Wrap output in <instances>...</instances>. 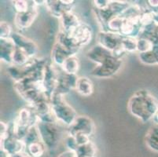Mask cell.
Here are the masks:
<instances>
[{"label": "cell", "instance_id": "4316f807", "mask_svg": "<svg viewBox=\"0 0 158 157\" xmlns=\"http://www.w3.org/2000/svg\"><path fill=\"white\" fill-rule=\"evenodd\" d=\"M121 47L123 50L127 53H134L137 51V38L134 37H122Z\"/></svg>", "mask_w": 158, "mask_h": 157}, {"label": "cell", "instance_id": "5b68a950", "mask_svg": "<svg viewBox=\"0 0 158 157\" xmlns=\"http://www.w3.org/2000/svg\"><path fill=\"white\" fill-rule=\"evenodd\" d=\"M130 2L127 1L110 0V5L103 10L94 8V12L102 31H107V24L109 21L116 17H120L126 9L129 6Z\"/></svg>", "mask_w": 158, "mask_h": 157}, {"label": "cell", "instance_id": "f1b7e54d", "mask_svg": "<svg viewBox=\"0 0 158 157\" xmlns=\"http://www.w3.org/2000/svg\"><path fill=\"white\" fill-rule=\"evenodd\" d=\"M139 58L141 62L146 64V65H157V62H156V57H155L153 50L145 52V53H141L139 54Z\"/></svg>", "mask_w": 158, "mask_h": 157}, {"label": "cell", "instance_id": "9a60e30c", "mask_svg": "<svg viewBox=\"0 0 158 157\" xmlns=\"http://www.w3.org/2000/svg\"><path fill=\"white\" fill-rule=\"evenodd\" d=\"M71 35L79 47H83L89 44L92 39L93 30L90 25L81 21Z\"/></svg>", "mask_w": 158, "mask_h": 157}, {"label": "cell", "instance_id": "5bb4252c", "mask_svg": "<svg viewBox=\"0 0 158 157\" xmlns=\"http://www.w3.org/2000/svg\"><path fill=\"white\" fill-rule=\"evenodd\" d=\"M1 142V149L3 150L8 155L18 153L25 151V144L24 141L21 140L10 133L5 138L0 140Z\"/></svg>", "mask_w": 158, "mask_h": 157}, {"label": "cell", "instance_id": "3957f363", "mask_svg": "<svg viewBox=\"0 0 158 157\" xmlns=\"http://www.w3.org/2000/svg\"><path fill=\"white\" fill-rule=\"evenodd\" d=\"M52 112L57 123H63L67 126H71L77 119V112L64 98V96L54 93L51 99Z\"/></svg>", "mask_w": 158, "mask_h": 157}, {"label": "cell", "instance_id": "836d02e7", "mask_svg": "<svg viewBox=\"0 0 158 157\" xmlns=\"http://www.w3.org/2000/svg\"><path fill=\"white\" fill-rule=\"evenodd\" d=\"M64 145L67 148V150L72 151V152H76L77 148H78V145H77L76 139H75L74 136L71 134H69L64 138Z\"/></svg>", "mask_w": 158, "mask_h": 157}, {"label": "cell", "instance_id": "f35d334b", "mask_svg": "<svg viewBox=\"0 0 158 157\" xmlns=\"http://www.w3.org/2000/svg\"><path fill=\"white\" fill-rule=\"evenodd\" d=\"M57 157H76V153L74 152H72V151L67 150L60 154Z\"/></svg>", "mask_w": 158, "mask_h": 157}, {"label": "cell", "instance_id": "ba28073f", "mask_svg": "<svg viewBox=\"0 0 158 157\" xmlns=\"http://www.w3.org/2000/svg\"><path fill=\"white\" fill-rule=\"evenodd\" d=\"M96 126L91 118L87 116H78L73 124L69 126V134L75 136L77 134H84L91 137L94 134Z\"/></svg>", "mask_w": 158, "mask_h": 157}, {"label": "cell", "instance_id": "7bdbcfd3", "mask_svg": "<svg viewBox=\"0 0 158 157\" xmlns=\"http://www.w3.org/2000/svg\"><path fill=\"white\" fill-rule=\"evenodd\" d=\"M153 121H154V123H155V124L158 125V112H156V115H155V116H154V117H153Z\"/></svg>", "mask_w": 158, "mask_h": 157}, {"label": "cell", "instance_id": "83f0119b", "mask_svg": "<svg viewBox=\"0 0 158 157\" xmlns=\"http://www.w3.org/2000/svg\"><path fill=\"white\" fill-rule=\"evenodd\" d=\"M123 21H124L123 18H122L120 16V17H116L114 18H113L111 21H110L109 23H108L107 31H110V32L120 34Z\"/></svg>", "mask_w": 158, "mask_h": 157}, {"label": "cell", "instance_id": "30bf717a", "mask_svg": "<svg viewBox=\"0 0 158 157\" xmlns=\"http://www.w3.org/2000/svg\"><path fill=\"white\" fill-rule=\"evenodd\" d=\"M11 39L14 42L16 47L21 49V50L27 54L30 58H34L39 51L38 46L33 40L30 39L28 37L24 36L22 34L18 32H14L11 35Z\"/></svg>", "mask_w": 158, "mask_h": 157}, {"label": "cell", "instance_id": "1f68e13d", "mask_svg": "<svg viewBox=\"0 0 158 157\" xmlns=\"http://www.w3.org/2000/svg\"><path fill=\"white\" fill-rule=\"evenodd\" d=\"M41 141L40 136V133L38 131V129L36 127V125L34 126H31L30 128L29 131H28V134L25 137V138L24 139V142L25 144V146L28 144L33 143V142H40Z\"/></svg>", "mask_w": 158, "mask_h": 157}, {"label": "cell", "instance_id": "7c38bea8", "mask_svg": "<svg viewBox=\"0 0 158 157\" xmlns=\"http://www.w3.org/2000/svg\"><path fill=\"white\" fill-rule=\"evenodd\" d=\"M122 35L110 31H100L98 34V44L111 52L116 51L121 47Z\"/></svg>", "mask_w": 158, "mask_h": 157}, {"label": "cell", "instance_id": "cb8c5ba5", "mask_svg": "<svg viewBox=\"0 0 158 157\" xmlns=\"http://www.w3.org/2000/svg\"><path fill=\"white\" fill-rule=\"evenodd\" d=\"M47 148L41 141L28 144L25 147V152L30 157H42L45 154Z\"/></svg>", "mask_w": 158, "mask_h": 157}, {"label": "cell", "instance_id": "d590c367", "mask_svg": "<svg viewBox=\"0 0 158 157\" xmlns=\"http://www.w3.org/2000/svg\"><path fill=\"white\" fill-rule=\"evenodd\" d=\"M74 138L76 139L77 145H78V147L86 145L90 142V137L87 136L84 134H77L75 135Z\"/></svg>", "mask_w": 158, "mask_h": 157}, {"label": "cell", "instance_id": "60d3db41", "mask_svg": "<svg viewBox=\"0 0 158 157\" xmlns=\"http://www.w3.org/2000/svg\"><path fill=\"white\" fill-rule=\"evenodd\" d=\"M153 52L154 53L155 57H156V62H157V65H158V43H155L153 44Z\"/></svg>", "mask_w": 158, "mask_h": 157}, {"label": "cell", "instance_id": "8fae6325", "mask_svg": "<svg viewBox=\"0 0 158 157\" xmlns=\"http://www.w3.org/2000/svg\"><path fill=\"white\" fill-rule=\"evenodd\" d=\"M74 4L71 0H46L45 6L51 16L60 20L64 14L71 12Z\"/></svg>", "mask_w": 158, "mask_h": 157}, {"label": "cell", "instance_id": "2e32d148", "mask_svg": "<svg viewBox=\"0 0 158 157\" xmlns=\"http://www.w3.org/2000/svg\"><path fill=\"white\" fill-rule=\"evenodd\" d=\"M14 121L22 126L31 127L37 124L39 117L34 109L30 106H28L20 109Z\"/></svg>", "mask_w": 158, "mask_h": 157}, {"label": "cell", "instance_id": "ffe728a7", "mask_svg": "<svg viewBox=\"0 0 158 157\" xmlns=\"http://www.w3.org/2000/svg\"><path fill=\"white\" fill-rule=\"evenodd\" d=\"M56 42L60 43L61 46H63L64 48H66L67 50H69L70 52H72L75 55H77L79 50L81 48L76 43V41L73 38L71 34L64 32V31H61V30H60L59 32L57 33Z\"/></svg>", "mask_w": 158, "mask_h": 157}, {"label": "cell", "instance_id": "e575fe53", "mask_svg": "<svg viewBox=\"0 0 158 157\" xmlns=\"http://www.w3.org/2000/svg\"><path fill=\"white\" fill-rule=\"evenodd\" d=\"M10 133V125L4 121H1L0 122V140H2L6 136H8Z\"/></svg>", "mask_w": 158, "mask_h": 157}, {"label": "cell", "instance_id": "74e56055", "mask_svg": "<svg viewBox=\"0 0 158 157\" xmlns=\"http://www.w3.org/2000/svg\"><path fill=\"white\" fill-rule=\"evenodd\" d=\"M146 4L153 10H156L158 9V0H148Z\"/></svg>", "mask_w": 158, "mask_h": 157}, {"label": "cell", "instance_id": "ab89813d", "mask_svg": "<svg viewBox=\"0 0 158 157\" xmlns=\"http://www.w3.org/2000/svg\"><path fill=\"white\" fill-rule=\"evenodd\" d=\"M9 157H30V156L29 155L25 152V151H24V152H18V153L13 154V155H9Z\"/></svg>", "mask_w": 158, "mask_h": 157}, {"label": "cell", "instance_id": "603a6c76", "mask_svg": "<svg viewBox=\"0 0 158 157\" xmlns=\"http://www.w3.org/2000/svg\"><path fill=\"white\" fill-rule=\"evenodd\" d=\"M61 70L65 73L77 75L80 69V61L77 55L72 56L66 59L61 67Z\"/></svg>", "mask_w": 158, "mask_h": 157}, {"label": "cell", "instance_id": "d6986e66", "mask_svg": "<svg viewBox=\"0 0 158 157\" xmlns=\"http://www.w3.org/2000/svg\"><path fill=\"white\" fill-rule=\"evenodd\" d=\"M60 21H61V31L69 34H72V32L77 28V26L81 23L78 16L72 11L64 14L60 19Z\"/></svg>", "mask_w": 158, "mask_h": 157}, {"label": "cell", "instance_id": "9c48e42d", "mask_svg": "<svg viewBox=\"0 0 158 157\" xmlns=\"http://www.w3.org/2000/svg\"><path fill=\"white\" fill-rule=\"evenodd\" d=\"M38 6L34 1H30V7L27 12L16 14L14 17V24L18 30H24L31 27L38 16Z\"/></svg>", "mask_w": 158, "mask_h": 157}, {"label": "cell", "instance_id": "4fadbf2b", "mask_svg": "<svg viewBox=\"0 0 158 157\" xmlns=\"http://www.w3.org/2000/svg\"><path fill=\"white\" fill-rule=\"evenodd\" d=\"M78 78L77 75L68 74L61 70L58 74L57 88L54 93H58L64 96L69 93L72 90H76Z\"/></svg>", "mask_w": 158, "mask_h": 157}, {"label": "cell", "instance_id": "8992f818", "mask_svg": "<svg viewBox=\"0 0 158 157\" xmlns=\"http://www.w3.org/2000/svg\"><path fill=\"white\" fill-rule=\"evenodd\" d=\"M47 62V60L44 58L34 57L30 59L29 61L23 66H16L14 64L9 65V67L7 68V72L15 83L30 76L31 73L34 72L40 67L44 65Z\"/></svg>", "mask_w": 158, "mask_h": 157}, {"label": "cell", "instance_id": "4dcf8cb0", "mask_svg": "<svg viewBox=\"0 0 158 157\" xmlns=\"http://www.w3.org/2000/svg\"><path fill=\"white\" fill-rule=\"evenodd\" d=\"M13 7L16 14H23L29 10L30 1H25V0H14L11 1Z\"/></svg>", "mask_w": 158, "mask_h": 157}, {"label": "cell", "instance_id": "7a4b0ae2", "mask_svg": "<svg viewBox=\"0 0 158 157\" xmlns=\"http://www.w3.org/2000/svg\"><path fill=\"white\" fill-rule=\"evenodd\" d=\"M127 109L132 116L143 123H147L158 112V100L149 90H139L129 98Z\"/></svg>", "mask_w": 158, "mask_h": 157}, {"label": "cell", "instance_id": "8d00e7d4", "mask_svg": "<svg viewBox=\"0 0 158 157\" xmlns=\"http://www.w3.org/2000/svg\"><path fill=\"white\" fill-rule=\"evenodd\" d=\"M94 8L97 10H103L110 5V0H94Z\"/></svg>", "mask_w": 158, "mask_h": 157}, {"label": "cell", "instance_id": "277c9868", "mask_svg": "<svg viewBox=\"0 0 158 157\" xmlns=\"http://www.w3.org/2000/svg\"><path fill=\"white\" fill-rule=\"evenodd\" d=\"M57 123L45 122L39 119L36 124L41 142L44 144L47 150L51 152L57 149L61 140V131Z\"/></svg>", "mask_w": 158, "mask_h": 157}, {"label": "cell", "instance_id": "ac0fdd59", "mask_svg": "<svg viewBox=\"0 0 158 157\" xmlns=\"http://www.w3.org/2000/svg\"><path fill=\"white\" fill-rule=\"evenodd\" d=\"M16 50V46L11 39H0V59L9 65L12 64L13 56Z\"/></svg>", "mask_w": 158, "mask_h": 157}, {"label": "cell", "instance_id": "e0dca14e", "mask_svg": "<svg viewBox=\"0 0 158 157\" xmlns=\"http://www.w3.org/2000/svg\"><path fill=\"white\" fill-rule=\"evenodd\" d=\"M74 55L75 54H73L72 52L64 48L60 43L55 42L54 46H53L52 50H51L52 64H54L55 66H58V67L61 68L66 59Z\"/></svg>", "mask_w": 158, "mask_h": 157}, {"label": "cell", "instance_id": "44dd1931", "mask_svg": "<svg viewBox=\"0 0 158 157\" xmlns=\"http://www.w3.org/2000/svg\"><path fill=\"white\" fill-rule=\"evenodd\" d=\"M76 90L84 97H89L94 92V84L90 79L87 76L79 77L77 82Z\"/></svg>", "mask_w": 158, "mask_h": 157}, {"label": "cell", "instance_id": "d4e9b609", "mask_svg": "<svg viewBox=\"0 0 158 157\" xmlns=\"http://www.w3.org/2000/svg\"><path fill=\"white\" fill-rule=\"evenodd\" d=\"M75 153L78 157H96L97 146L94 142L90 141L86 145L79 146Z\"/></svg>", "mask_w": 158, "mask_h": 157}, {"label": "cell", "instance_id": "484cf974", "mask_svg": "<svg viewBox=\"0 0 158 157\" xmlns=\"http://www.w3.org/2000/svg\"><path fill=\"white\" fill-rule=\"evenodd\" d=\"M30 59L31 58L23 50L16 47L14 56H13L12 64L16 66H23L26 64L29 61Z\"/></svg>", "mask_w": 158, "mask_h": 157}, {"label": "cell", "instance_id": "f546056e", "mask_svg": "<svg viewBox=\"0 0 158 157\" xmlns=\"http://www.w3.org/2000/svg\"><path fill=\"white\" fill-rule=\"evenodd\" d=\"M153 47V43L148 39L142 38V37L137 38V51L139 54L150 51Z\"/></svg>", "mask_w": 158, "mask_h": 157}, {"label": "cell", "instance_id": "d6a6232c", "mask_svg": "<svg viewBox=\"0 0 158 157\" xmlns=\"http://www.w3.org/2000/svg\"><path fill=\"white\" fill-rule=\"evenodd\" d=\"M14 33L12 26L6 21H1L0 23V39H8L11 38V35Z\"/></svg>", "mask_w": 158, "mask_h": 157}, {"label": "cell", "instance_id": "52a82bcc", "mask_svg": "<svg viewBox=\"0 0 158 157\" xmlns=\"http://www.w3.org/2000/svg\"><path fill=\"white\" fill-rule=\"evenodd\" d=\"M58 74H59V72L54 67V64L47 62L44 68L42 84L46 97L50 101L54 93H55L56 88H57Z\"/></svg>", "mask_w": 158, "mask_h": 157}, {"label": "cell", "instance_id": "6da1fadb", "mask_svg": "<svg viewBox=\"0 0 158 157\" xmlns=\"http://www.w3.org/2000/svg\"><path fill=\"white\" fill-rule=\"evenodd\" d=\"M87 57L96 66L90 72L93 77L109 79L117 74L123 65V59L115 57L113 52L106 50L99 44L87 50Z\"/></svg>", "mask_w": 158, "mask_h": 157}, {"label": "cell", "instance_id": "b9f144b4", "mask_svg": "<svg viewBox=\"0 0 158 157\" xmlns=\"http://www.w3.org/2000/svg\"><path fill=\"white\" fill-rule=\"evenodd\" d=\"M0 157H9V155L7 153H6L3 150H0Z\"/></svg>", "mask_w": 158, "mask_h": 157}, {"label": "cell", "instance_id": "ee69618b", "mask_svg": "<svg viewBox=\"0 0 158 157\" xmlns=\"http://www.w3.org/2000/svg\"><path fill=\"white\" fill-rule=\"evenodd\" d=\"M76 157H78V156H77V155H76Z\"/></svg>", "mask_w": 158, "mask_h": 157}, {"label": "cell", "instance_id": "7402d4cb", "mask_svg": "<svg viewBox=\"0 0 158 157\" xmlns=\"http://www.w3.org/2000/svg\"><path fill=\"white\" fill-rule=\"evenodd\" d=\"M145 143L150 150L158 152V125L149 128L145 135Z\"/></svg>", "mask_w": 158, "mask_h": 157}]
</instances>
